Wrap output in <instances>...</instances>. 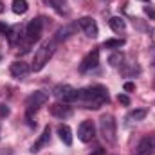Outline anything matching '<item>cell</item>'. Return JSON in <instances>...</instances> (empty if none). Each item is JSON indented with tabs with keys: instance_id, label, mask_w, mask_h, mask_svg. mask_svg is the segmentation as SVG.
<instances>
[{
	"instance_id": "1",
	"label": "cell",
	"mask_w": 155,
	"mask_h": 155,
	"mask_svg": "<svg viewBox=\"0 0 155 155\" xmlns=\"http://www.w3.org/2000/svg\"><path fill=\"white\" fill-rule=\"evenodd\" d=\"M78 101L85 108L97 110L105 103H108V90L103 85H92V87L81 88V90H78Z\"/></svg>"
},
{
	"instance_id": "2",
	"label": "cell",
	"mask_w": 155,
	"mask_h": 155,
	"mask_svg": "<svg viewBox=\"0 0 155 155\" xmlns=\"http://www.w3.org/2000/svg\"><path fill=\"white\" fill-rule=\"evenodd\" d=\"M54 47H56V41L54 40H47V41H43L38 47V51L35 52V58H33V65H31V69L35 72H40L49 63L51 56L54 54Z\"/></svg>"
},
{
	"instance_id": "3",
	"label": "cell",
	"mask_w": 155,
	"mask_h": 155,
	"mask_svg": "<svg viewBox=\"0 0 155 155\" xmlns=\"http://www.w3.org/2000/svg\"><path fill=\"white\" fill-rule=\"evenodd\" d=\"M99 132L103 135V139L108 144H116L117 141V123L112 114H105L99 119Z\"/></svg>"
},
{
	"instance_id": "4",
	"label": "cell",
	"mask_w": 155,
	"mask_h": 155,
	"mask_svg": "<svg viewBox=\"0 0 155 155\" xmlns=\"http://www.w3.org/2000/svg\"><path fill=\"white\" fill-rule=\"evenodd\" d=\"M47 101H49V92H45V90H36V92H33L31 96H27V99H25L27 116H31L33 112L40 110Z\"/></svg>"
},
{
	"instance_id": "5",
	"label": "cell",
	"mask_w": 155,
	"mask_h": 155,
	"mask_svg": "<svg viewBox=\"0 0 155 155\" xmlns=\"http://www.w3.org/2000/svg\"><path fill=\"white\" fill-rule=\"evenodd\" d=\"M54 97L60 101V103H74L78 101V90L72 85H56L54 90H52Z\"/></svg>"
},
{
	"instance_id": "6",
	"label": "cell",
	"mask_w": 155,
	"mask_h": 155,
	"mask_svg": "<svg viewBox=\"0 0 155 155\" xmlns=\"http://www.w3.org/2000/svg\"><path fill=\"white\" fill-rule=\"evenodd\" d=\"M41 33H43V18H33L27 27H25V38L29 43H35L41 38Z\"/></svg>"
},
{
	"instance_id": "7",
	"label": "cell",
	"mask_w": 155,
	"mask_h": 155,
	"mask_svg": "<svg viewBox=\"0 0 155 155\" xmlns=\"http://www.w3.org/2000/svg\"><path fill=\"white\" fill-rule=\"evenodd\" d=\"M94 137H96V126H94V123L88 121V119L81 121V124L78 126V139L81 143H90Z\"/></svg>"
},
{
	"instance_id": "8",
	"label": "cell",
	"mask_w": 155,
	"mask_h": 155,
	"mask_svg": "<svg viewBox=\"0 0 155 155\" xmlns=\"http://www.w3.org/2000/svg\"><path fill=\"white\" fill-rule=\"evenodd\" d=\"M78 25L81 27V31L88 36V38H97L99 35V29H97V24L92 16H81L78 20Z\"/></svg>"
},
{
	"instance_id": "9",
	"label": "cell",
	"mask_w": 155,
	"mask_h": 155,
	"mask_svg": "<svg viewBox=\"0 0 155 155\" xmlns=\"http://www.w3.org/2000/svg\"><path fill=\"white\" fill-rule=\"evenodd\" d=\"M135 153L137 155H153L155 153V134L153 135H144L137 148H135Z\"/></svg>"
},
{
	"instance_id": "10",
	"label": "cell",
	"mask_w": 155,
	"mask_h": 155,
	"mask_svg": "<svg viewBox=\"0 0 155 155\" xmlns=\"http://www.w3.org/2000/svg\"><path fill=\"white\" fill-rule=\"evenodd\" d=\"M97 65H99V51L94 49L92 52H88V54L81 60V63H79V71H81V72H88V71L96 69Z\"/></svg>"
},
{
	"instance_id": "11",
	"label": "cell",
	"mask_w": 155,
	"mask_h": 155,
	"mask_svg": "<svg viewBox=\"0 0 155 155\" xmlns=\"http://www.w3.org/2000/svg\"><path fill=\"white\" fill-rule=\"evenodd\" d=\"M29 71H31V67H29L27 63H24V61H13V63H11V67H9L11 76L16 78V79L25 78L27 74H29Z\"/></svg>"
},
{
	"instance_id": "12",
	"label": "cell",
	"mask_w": 155,
	"mask_h": 155,
	"mask_svg": "<svg viewBox=\"0 0 155 155\" xmlns=\"http://www.w3.org/2000/svg\"><path fill=\"white\" fill-rule=\"evenodd\" d=\"M49 110L54 117H60V119H67L72 116V108L67 103H54V105H51Z\"/></svg>"
},
{
	"instance_id": "13",
	"label": "cell",
	"mask_w": 155,
	"mask_h": 155,
	"mask_svg": "<svg viewBox=\"0 0 155 155\" xmlns=\"http://www.w3.org/2000/svg\"><path fill=\"white\" fill-rule=\"evenodd\" d=\"M5 36H7V40H9L11 45H16L18 41H22V38H24V27H22L20 24L11 25V27H9V33H7Z\"/></svg>"
},
{
	"instance_id": "14",
	"label": "cell",
	"mask_w": 155,
	"mask_h": 155,
	"mask_svg": "<svg viewBox=\"0 0 155 155\" xmlns=\"http://www.w3.org/2000/svg\"><path fill=\"white\" fill-rule=\"evenodd\" d=\"M49 139H51V128H49V126H45V128H43V132H41V135L38 137V141L31 146V152H33V153L40 152V150L49 143Z\"/></svg>"
},
{
	"instance_id": "15",
	"label": "cell",
	"mask_w": 155,
	"mask_h": 155,
	"mask_svg": "<svg viewBox=\"0 0 155 155\" xmlns=\"http://www.w3.org/2000/svg\"><path fill=\"white\" fill-rule=\"evenodd\" d=\"M74 31H76L74 25H63L61 29L56 31V38H54V41L58 43V41H65V40H69L72 35H74Z\"/></svg>"
},
{
	"instance_id": "16",
	"label": "cell",
	"mask_w": 155,
	"mask_h": 155,
	"mask_svg": "<svg viewBox=\"0 0 155 155\" xmlns=\"http://www.w3.org/2000/svg\"><path fill=\"white\" fill-rule=\"evenodd\" d=\"M58 135H60V139H61L63 144H67V146L72 144V130L67 124H60L58 126Z\"/></svg>"
},
{
	"instance_id": "17",
	"label": "cell",
	"mask_w": 155,
	"mask_h": 155,
	"mask_svg": "<svg viewBox=\"0 0 155 155\" xmlns=\"http://www.w3.org/2000/svg\"><path fill=\"white\" fill-rule=\"evenodd\" d=\"M108 25H110V29L114 33H124V29H126V22L121 16H112L108 20Z\"/></svg>"
},
{
	"instance_id": "18",
	"label": "cell",
	"mask_w": 155,
	"mask_h": 155,
	"mask_svg": "<svg viewBox=\"0 0 155 155\" xmlns=\"http://www.w3.org/2000/svg\"><path fill=\"white\" fill-rule=\"evenodd\" d=\"M29 9L27 0H13V13L15 15H25Z\"/></svg>"
},
{
	"instance_id": "19",
	"label": "cell",
	"mask_w": 155,
	"mask_h": 155,
	"mask_svg": "<svg viewBox=\"0 0 155 155\" xmlns=\"http://www.w3.org/2000/svg\"><path fill=\"white\" fill-rule=\"evenodd\" d=\"M45 2H47V5H51L52 9H56L61 15H67L69 13V7H67V4L63 0H45Z\"/></svg>"
},
{
	"instance_id": "20",
	"label": "cell",
	"mask_w": 155,
	"mask_h": 155,
	"mask_svg": "<svg viewBox=\"0 0 155 155\" xmlns=\"http://www.w3.org/2000/svg\"><path fill=\"white\" fill-rule=\"evenodd\" d=\"M146 110L144 108H135V110H132V112H128V116H126V119L128 121H132V123H137V121H143L144 117H146Z\"/></svg>"
},
{
	"instance_id": "21",
	"label": "cell",
	"mask_w": 155,
	"mask_h": 155,
	"mask_svg": "<svg viewBox=\"0 0 155 155\" xmlns=\"http://www.w3.org/2000/svg\"><path fill=\"white\" fill-rule=\"evenodd\" d=\"M126 41L123 38H110V40H105L103 41V47L105 49H121Z\"/></svg>"
},
{
	"instance_id": "22",
	"label": "cell",
	"mask_w": 155,
	"mask_h": 155,
	"mask_svg": "<svg viewBox=\"0 0 155 155\" xmlns=\"http://www.w3.org/2000/svg\"><path fill=\"white\" fill-rule=\"evenodd\" d=\"M121 61H123V54H121V52H114V54L108 58V63H110L112 67H117Z\"/></svg>"
},
{
	"instance_id": "23",
	"label": "cell",
	"mask_w": 155,
	"mask_h": 155,
	"mask_svg": "<svg viewBox=\"0 0 155 155\" xmlns=\"http://www.w3.org/2000/svg\"><path fill=\"white\" fill-rule=\"evenodd\" d=\"M144 13H146L152 20H155V7H152V5H144Z\"/></svg>"
},
{
	"instance_id": "24",
	"label": "cell",
	"mask_w": 155,
	"mask_h": 155,
	"mask_svg": "<svg viewBox=\"0 0 155 155\" xmlns=\"http://www.w3.org/2000/svg\"><path fill=\"white\" fill-rule=\"evenodd\" d=\"M117 101H119L121 105H130V97L124 96V94H119V96H117Z\"/></svg>"
},
{
	"instance_id": "25",
	"label": "cell",
	"mask_w": 155,
	"mask_h": 155,
	"mask_svg": "<svg viewBox=\"0 0 155 155\" xmlns=\"http://www.w3.org/2000/svg\"><path fill=\"white\" fill-rule=\"evenodd\" d=\"M9 116V107L7 105H0V117H7Z\"/></svg>"
},
{
	"instance_id": "26",
	"label": "cell",
	"mask_w": 155,
	"mask_h": 155,
	"mask_svg": "<svg viewBox=\"0 0 155 155\" xmlns=\"http://www.w3.org/2000/svg\"><path fill=\"white\" fill-rule=\"evenodd\" d=\"M124 90H126V92H132V90H135V83H132V81H126V83H124Z\"/></svg>"
},
{
	"instance_id": "27",
	"label": "cell",
	"mask_w": 155,
	"mask_h": 155,
	"mask_svg": "<svg viewBox=\"0 0 155 155\" xmlns=\"http://www.w3.org/2000/svg\"><path fill=\"white\" fill-rule=\"evenodd\" d=\"M0 33H2V35H7V33H9V25L0 24Z\"/></svg>"
},
{
	"instance_id": "28",
	"label": "cell",
	"mask_w": 155,
	"mask_h": 155,
	"mask_svg": "<svg viewBox=\"0 0 155 155\" xmlns=\"http://www.w3.org/2000/svg\"><path fill=\"white\" fill-rule=\"evenodd\" d=\"M152 41H153V43H155V29H153V31H152Z\"/></svg>"
},
{
	"instance_id": "29",
	"label": "cell",
	"mask_w": 155,
	"mask_h": 155,
	"mask_svg": "<svg viewBox=\"0 0 155 155\" xmlns=\"http://www.w3.org/2000/svg\"><path fill=\"white\" fill-rule=\"evenodd\" d=\"M0 13H4V4L0 2Z\"/></svg>"
},
{
	"instance_id": "30",
	"label": "cell",
	"mask_w": 155,
	"mask_h": 155,
	"mask_svg": "<svg viewBox=\"0 0 155 155\" xmlns=\"http://www.w3.org/2000/svg\"><path fill=\"white\" fill-rule=\"evenodd\" d=\"M103 2H108V0H103Z\"/></svg>"
},
{
	"instance_id": "31",
	"label": "cell",
	"mask_w": 155,
	"mask_h": 155,
	"mask_svg": "<svg viewBox=\"0 0 155 155\" xmlns=\"http://www.w3.org/2000/svg\"><path fill=\"white\" fill-rule=\"evenodd\" d=\"M143 2H148V0H143Z\"/></svg>"
}]
</instances>
